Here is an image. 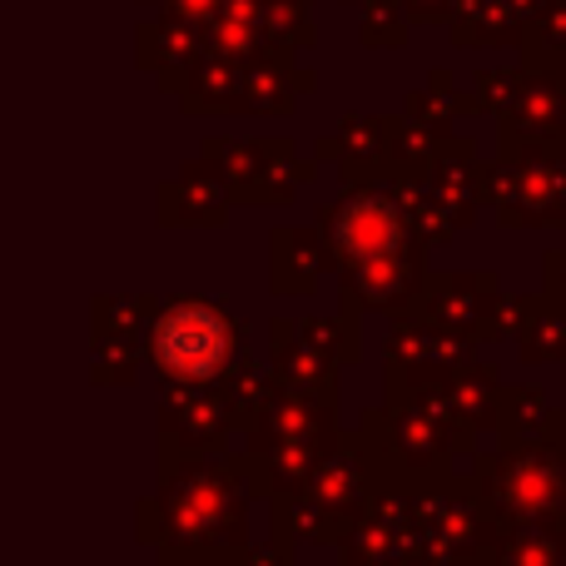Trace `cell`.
Instances as JSON below:
<instances>
[{
  "instance_id": "obj_1",
  "label": "cell",
  "mask_w": 566,
  "mask_h": 566,
  "mask_svg": "<svg viewBox=\"0 0 566 566\" xmlns=\"http://www.w3.org/2000/svg\"><path fill=\"white\" fill-rule=\"evenodd\" d=\"M155 358L175 378H209L229 358V323L209 303H175L155 323Z\"/></svg>"
}]
</instances>
